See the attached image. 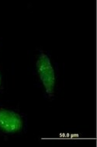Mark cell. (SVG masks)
I'll list each match as a JSON object with an SVG mask.
<instances>
[{
  "label": "cell",
  "instance_id": "cell-3",
  "mask_svg": "<svg viewBox=\"0 0 97 147\" xmlns=\"http://www.w3.org/2000/svg\"><path fill=\"white\" fill-rule=\"evenodd\" d=\"M2 83H3V78H2V75H1V74H0V87H1V85H2Z\"/></svg>",
  "mask_w": 97,
  "mask_h": 147
},
{
  "label": "cell",
  "instance_id": "cell-2",
  "mask_svg": "<svg viewBox=\"0 0 97 147\" xmlns=\"http://www.w3.org/2000/svg\"><path fill=\"white\" fill-rule=\"evenodd\" d=\"M23 127V121L19 113L0 109V130L6 134H15L20 131Z\"/></svg>",
  "mask_w": 97,
  "mask_h": 147
},
{
  "label": "cell",
  "instance_id": "cell-1",
  "mask_svg": "<svg viewBox=\"0 0 97 147\" xmlns=\"http://www.w3.org/2000/svg\"><path fill=\"white\" fill-rule=\"evenodd\" d=\"M39 78L49 97H53L55 88V73L50 58L45 53H41L36 63Z\"/></svg>",
  "mask_w": 97,
  "mask_h": 147
}]
</instances>
